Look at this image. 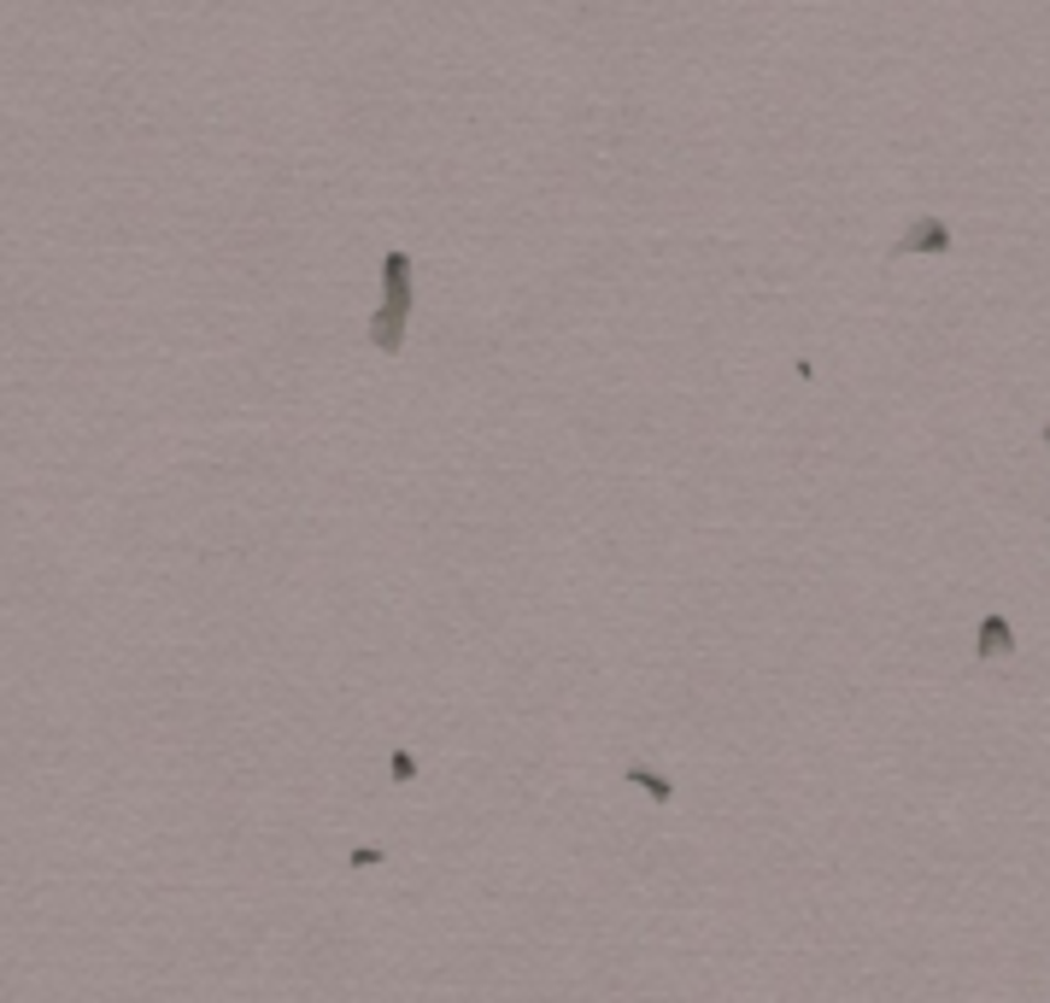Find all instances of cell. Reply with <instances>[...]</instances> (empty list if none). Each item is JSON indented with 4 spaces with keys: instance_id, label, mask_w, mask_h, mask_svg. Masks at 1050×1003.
<instances>
[{
    "instance_id": "6da1fadb",
    "label": "cell",
    "mask_w": 1050,
    "mask_h": 1003,
    "mask_svg": "<svg viewBox=\"0 0 1050 1003\" xmlns=\"http://www.w3.org/2000/svg\"><path fill=\"white\" fill-rule=\"evenodd\" d=\"M951 247V229L939 224V217H922V224H910L904 229V241H897V252H945Z\"/></svg>"
}]
</instances>
